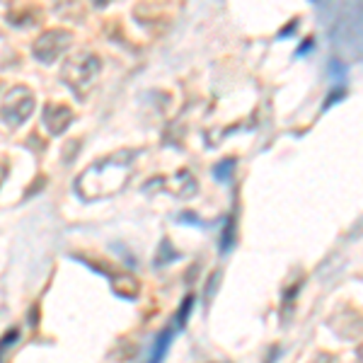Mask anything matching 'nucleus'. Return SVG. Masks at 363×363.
Segmentation results:
<instances>
[{
  "instance_id": "obj_1",
  "label": "nucleus",
  "mask_w": 363,
  "mask_h": 363,
  "mask_svg": "<svg viewBox=\"0 0 363 363\" xmlns=\"http://www.w3.org/2000/svg\"><path fill=\"white\" fill-rule=\"evenodd\" d=\"M99 58L92 54H78L75 58H70L63 68V80L68 83L70 90L75 92L78 97H83L85 87L92 83V78L99 73Z\"/></svg>"
},
{
  "instance_id": "obj_2",
  "label": "nucleus",
  "mask_w": 363,
  "mask_h": 363,
  "mask_svg": "<svg viewBox=\"0 0 363 363\" xmlns=\"http://www.w3.org/2000/svg\"><path fill=\"white\" fill-rule=\"evenodd\" d=\"M32 109H34V95L27 90V87L17 85V87H13V90L8 92L0 114H3V119L8 121L10 126H20L22 121L29 119Z\"/></svg>"
},
{
  "instance_id": "obj_3",
  "label": "nucleus",
  "mask_w": 363,
  "mask_h": 363,
  "mask_svg": "<svg viewBox=\"0 0 363 363\" xmlns=\"http://www.w3.org/2000/svg\"><path fill=\"white\" fill-rule=\"evenodd\" d=\"M70 42H73V34L66 32V29H51V32H44L42 37L34 42V56L42 63H54L63 51L68 49Z\"/></svg>"
},
{
  "instance_id": "obj_4",
  "label": "nucleus",
  "mask_w": 363,
  "mask_h": 363,
  "mask_svg": "<svg viewBox=\"0 0 363 363\" xmlns=\"http://www.w3.org/2000/svg\"><path fill=\"white\" fill-rule=\"evenodd\" d=\"M42 119H44V126L49 128V133L58 136V133H63L70 126L73 112H70L68 107H63V104H46Z\"/></svg>"
},
{
  "instance_id": "obj_5",
  "label": "nucleus",
  "mask_w": 363,
  "mask_h": 363,
  "mask_svg": "<svg viewBox=\"0 0 363 363\" xmlns=\"http://www.w3.org/2000/svg\"><path fill=\"white\" fill-rule=\"evenodd\" d=\"M169 344H172V332L167 330V332H162L160 339H157V344H155V349H153V359H150V363H160L162 359H165Z\"/></svg>"
},
{
  "instance_id": "obj_6",
  "label": "nucleus",
  "mask_w": 363,
  "mask_h": 363,
  "mask_svg": "<svg viewBox=\"0 0 363 363\" xmlns=\"http://www.w3.org/2000/svg\"><path fill=\"white\" fill-rule=\"evenodd\" d=\"M235 245V223H233V218L228 220V225H225V230H223V240H220V250L228 252Z\"/></svg>"
},
{
  "instance_id": "obj_7",
  "label": "nucleus",
  "mask_w": 363,
  "mask_h": 363,
  "mask_svg": "<svg viewBox=\"0 0 363 363\" xmlns=\"http://www.w3.org/2000/svg\"><path fill=\"white\" fill-rule=\"evenodd\" d=\"M233 169H235V160H223V165L216 167V177H218V179H228Z\"/></svg>"
},
{
  "instance_id": "obj_8",
  "label": "nucleus",
  "mask_w": 363,
  "mask_h": 363,
  "mask_svg": "<svg viewBox=\"0 0 363 363\" xmlns=\"http://www.w3.org/2000/svg\"><path fill=\"white\" fill-rule=\"evenodd\" d=\"M191 306H194V298H191V296H186L184 306H182V310H179V313H177V322H179V327L184 325V322H186V315H189Z\"/></svg>"
},
{
  "instance_id": "obj_9",
  "label": "nucleus",
  "mask_w": 363,
  "mask_h": 363,
  "mask_svg": "<svg viewBox=\"0 0 363 363\" xmlns=\"http://www.w3.org/2000/svg\"><path fill=\"white\" fill-rule=\"evenodd\" d=\"M310 49H313V39H306V42H303V46H301V49H298V56L308 54Z\"/></svg>"
},
{
  "instance_id": "obj_10",
  "label": "nucleus",
  "mask_w": 363,
  "mask_h": 363,
  "mask_svg": "<svg viewBox=\"0 0 363 363\" xmlns=\"http://www.w3.org/2000/svg\"><path fill=\"white\" fill-rule=\"evenodd\" d=\"M5 174H8V167H5V165H0V182H3Z\"/></svg>"
},
{
  "instance_id": "obj_11",
  "label": "nucleus",
  "mask_w": 363,
  "mask_h": 363,
  "mask_svg": "<svg viewBox=\"0 0 363 363\" xmlns=\"http://www.w3.org/2000/svg\"><path fill=\"white\" fill-rule=\"evenodd\" d=\"M3 3H8V0H3Z\"/></svg>"
}]
</instances>
